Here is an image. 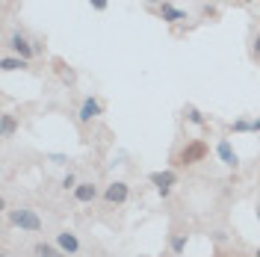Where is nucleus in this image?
Returning <instances> with one entry per match:
<instances>
[{
  "label": "nucleus",
  "mask_w": 260,
  "mask_h": 257,
  "mask_svg": "<svg viewBox=\"0 0 260 257\" xmlns=\"http://www.w3.org/2000/svg\"><path fill=\"white\" fill-rule=\"evenodd\" d=\"M145 3H166V0H145Z\"/></svg>",
  "instance_id": "24"
},
{
  "label": "nucleus",
  "mask_w": 260,
  "mask_h": 257,
  "mask_svg": "<svg viewBox=\"0 0 260 257\" xmlns=\"http://www.w3.org/2000/svg\"><path fill=\"white\" fill-rule=\"evenodd\" d=\"M216 154H219V160L225 163L228 169H234V172L240 169V154L234 151L231 139H219V142H216Z\"/></svg>",
  "instance_id": "8"
},
{
  "label": "nucleus",
  "mask_w": 260,
  "mask_h": 257,
  "mask_svg": "<svg viewBox=\"0 0 260 257\" xmlns=\"http://www.w3.org/2000/svg\"><path fill=\"white\" fill-rule=\"evenodd\" d=\"M207 154H210V145L204 142V139H189V142L172 157V166H175V169H189L195 163H201Z\"/></svg>",
  "instance_id": "1"
},
{
  "label": "nucleus",
  "mask_w": 260,
  "mask_h": 257,
  "mask_svg": "<svg viewBox=\"0 0 260 257\" xmlns=\"http://www.w3.org/2000/svg\"><path fill=\"white\" fill-rule=\"evenodd\" d=\"M98 115H104V104L98 101V98H83L80 104V113H77V118H80V124H92Z\"/></svg>",
  "instance_id": "7"
},
{
  "label": "nucleus",
  "mask_w": 260,
  "mask_h": 257,
  "mask_svg": "<svg viewBox=\"0 0 260 257\" xmlns=\"http://www.w3.org/2000/svg\"><path fill=\"white\" fill-rule=\"evenodd\" d=\"M231 133H251V121L248 118H237V121H231Z\"/></svg>",
  "instance_id": "17"
},
{
  "label": "nucleus",
  "mask_w": 260,
  "mask_h": 257,
  "mask_svg": "<svg viewBox=\"0 0 260 257\" xmlns=\"http://www.w3.org/2000/svg\"><path fill=\"white\" fill-rule=\"evenodd\" d=\"M6 48H9V53H15V56L27 59V62H30L32 56L39 53V50H36V42H30L24 33H12V36L6 39Z\"/></svg>",
  "instance_id": "3"
},
{
  "label": "nucleus",
  "mask_w": 260,
  "mask_h": 257,
  "mask_svg": "<svg viewBox=\"0 0 260 257\" xmlns=\"http://www.w3.org/2000/svg\"><path fill=\"white\" fill-rule=\"evenodd\" d=\"M183 113H186V121H189V124H195V127H204V124H207L204 113H201L198 107H192V104H186V110H183Z\"/></svg>",
  "instance_id": "14"
},
{
  "label": "nucleus",
  "mask_w": 260,
  "mask_h": 257,
  "mask_svg": "<svg viewBox=\"0 0 260 257\" xmlns=\"http://www.w3.org/2000/svg\"><path fill=\"white\" fill-rule=\"evenodd\" d=\"M127 198H130V186L124 180H113L104 189V204L107 207H121V204H127Z\"/></svg>",
  "instance_id": "5"
},
{
  "label": "nucleus",
  "mask_w": 260,
  "mask_h": 257,
  "mask_svg": "<svg viewBox=\"0 0 260 257\" xmlns=\"http://www.w3.org/2000/svg\"><path fill=\"white\" fill-rule=\"evenodd\" d=\"M251 56L260 62V33H254V39H251Z\"/></svg>",
  "instance_id": "19"
},
{
  "label": "nucleus",
  "mask_w": 260,
  "mask_h": 257,
  "mask_svg": "<svg viewBox=\"0 0 260 257\" xmlns=\"http://www.w3.org/2000/svg\"><path fill=\"white\" fill-rule=\"evenodd\" d=\"M18 130V118L12 113H3V118H0V133H3V139H12Z\"/></svg>",
  "instance_id": "12"
},
{
  "label": "nucleus",
  "mask_w": 260,
  "mask_h": 257,
  "mask_svg": "<svg viewBox=\"0 0 260 257\" xmlns=\"http://www.w3.org/2000/svg\"><path fill=\"white\" fill-rule=\"evenodd\" d=\"M53 245H56L62 254H68V257H74L77 251H80V240H77V234L68 231V228H62V231L53 237Z\"/></svg>",
  "instance_id": "6"
},
{
  "label": "nucleus",
  "mask_w": 260,
  "mask_h": 257,
  "mask_svg": "<svg viewBox=\"0 0 260 257\" xmlns=\"http://www.w3.org/2000/svg\"><path fill=\"white\" fill-rule=\"evenodd\" d=\"M243 3H251V0H243Z\"/></svg>",
  "instance_id": "27"
},
{
  "label": "nucleus",
  "mask_w": 260,
  "mask_h": 257,
  "mask_svg": "<svg viewBox=\"0 0 260 257\" xmlns=\"http://www.w3.org/2000/svg\"><path fill=\"white\" fill-rule=\"evenodd\" d=\"M251 257H260V248H254V254H251Z\"/></svg>",
  "instance_id": "25"
},
{
  "label": "nucleus",
  "mask_w": 260,
  "mask_h": 257,
  "mask_svg": "<svg viewBox=\"0 0 260 257\" xmlns=\"http://www.w3.org/2000/svg\"><path fill=\"white\" fill-rule=\"evenodd\" d=\"M148 180L157 186V195H160V198H169V195H172V189L178 186V172H175V169H166V172H151V175H148Z\"/></svg>",
  "instance_id": "4"
},
{
  "label": "nucleus",
  "mask_w": 260,
  "mask_h": 257,
  "mask_svg": "<svg viewBox=\"0 0 260 257\" xmlns=\"http://www.w3.org/2000/svg\"><path fill=\"white\" fill-rule=\"evenodd\" d=\"M228 257H240V254H228Z\"/></svg>",
  "instance_id": "26"
},
{
  "label": "nucleus",
  "mask_w": 260,
  "mask_h": 257,
  "mask_svg": "<svg viewBox=\"0 0 260 257\" xmlns=\"http://www.w3.org/2000/svg\"><path fill=\"white\" fill-rule=\"evenodd\" d=\"M89 6H92L95 12H107V6H110V0H89Z\"/></svg>",
  "instance_id": "20"
},
{
  "label": "nucleus",
  "mask_w": 260,
  "mask_h": 257,
  "mask_svg": "<svg viewBox=\"0 0 260 257\" xmlns=\"http://www.w3.org/2000/svg\"><path fill=\"white\" fill-rule=\"evenodd\" d=\"M59 186H62L65 192H68V189H71V192H74V189H77V186H80V180H77V175H71V172H68V175H65L62 180H59Z\"/></svg>",
  "instance_id": "18"
},
{
  "label": "nucleus",
  "mask_w": 260,
  "mask_h": 257,
  "mask_svg": "<svg viewBox=\"0 0 260 257\" xmlns=\"http://www.w3.org/2000/svg\"><path fill=\"white\" fill-rule=\"evenodd\" d=\"M251 133H260V115L257 118H251Z\"/></svg>",
  "instance_id": "22"
},
{
  "label": "nucleus",
  "mask_w": 260,
  "mask_h": 257,
  "mask_svg": "<svg viewBox=\"0 0 260 257\" xmlns=\"http://www.w3.org/2000/svg\"><path fill=\"white\" fill-rule=\"evenodd\" d=\"M186 245H189V234H175V237H172V254L180 257L186 251Z\"/></svg>",
  "instance_id": "15"
},
{
  "label": "nucleus",
  "mask_w": 260,
  "mask_h": 257,
  "mask_svg": "<svg viewBox=\"0 0 260 257\" xmlns=\"http://www.w3.org/2000/svg\"><path fill=\"white\" fill-rule=\"evenodd\" d=\"M201 15H204V18H216L219 12H216V6H213V3H207V6L201 9Z\"/></svg>",
  "instance_id": "21"
},
{
  "label": "nucleus",
  "mask_w": 260,
  "mask_h": 257,
  "mask_svg": "<svg viewBox=\"0 0 260 257\" xmlns=\"http://www.w3.org/2000/svg\"><path fill=\"white\" fill-rule=\"evenodd\" d=\"M9 225H15L21 228L24 234H42V219H39V213L30 207H15V210H9Z\"/></svg>",
  "instance_id": "2"
},
{
  "label": "nucleus",
  "mask_w": 260,
  "mask_h": 257,
  "mask_svg": "<svg viewBox=\"0 0 260 257\" xmlns=\"http://www.w3.org/2000/svg\"><path fill=\"white\" fill-rule=\"evenodd\" d=\"M32 254H36V257H68V254H62L56 245H50V242H36Z\"/></svg>",
  "instance_id": "13"
},
{
  "label": "nucleus",
  "mask_w": 260,
  "mask_h": 257,
  "mask_svg": "<svg viewBox=\"0 0 260 257\" xmlns=\"http://www.w3.org/2000/svg\"><path fill=\"white\" fill-rule=\"evenodd\" d=\"M210 3H216V0H210Z\"/></svg>",
  "instance_id": "28"
},
{
  "label": "nucleus",
  "mask_w": 260,
  "mask_h": 257,
  "mask_svg": "<svg viewBox=\"0 0 260 257\" xmlns=\"http://www.w3.org/2000/svg\"><path fill=\"white\" fill-rule=\"evenodd\" d=\"M53 65H56V74H59V80H62V83H74V71H71V68H68L62 59H56Z\"/></svg>",
  "instance_id": "16"
},
{
  "label": "nucleus",
  "mask_w": 260,
  "mask_h": 257,
  "mask_svg": "<svg viewBox=\"0 0 260 257\" xmlns=\"http://www.w3.org/2000/svg\"><path fill=\"white\" fill-rule=\"evenodd\" d=\"M98 195H101L98 183H92V180H83L80 186L74 189V201H77V204H92Z\"/></svg>",
  "instance_id": "9"
},
{
  "label": "nucleus",
  "mask_w": 260,
  "mask_h": 257,
  "mask_svg": "<svg viewBox=\"0 0 260 257\" xmlns=\"http://www.w3.org/2000/svg\"><path fill=\"white\" fill-rule=\"evenodd\" d=\"M0 68H3V71H24V68H30V62L21 59V56H15V53H6V56L0 59Z\"/></svg>",
  "instance_id": "11"
},
{
  "label": "nucleus",
  "mask_w": 260,
  "mask_h": 257,
  "mask_svg": "<svg viewBox=\"0 0 260 257\" xmlns=\"http://www.w3.org/2000/svg\"><path fill=\"white\" fill-rule=\"evenodd\" d=\"M3 257H9V254H3Z\"/></svg>",
  "instance_id": "29"
},
{
  "label": "nucleus",
  "mask_w": 260,
  "mask_h": 257,
  "mask_svg": "<svg viewBox=\"0 0 260 257\" xmlns=\"http://www.w3.org/2000/svg\"><path fill=\"white\" fill-rule=\"evenodd\" d=\"M160 18L166 24H180V21H189V15L178 9V6H172V3H160Z\"/></svg>",
  "instance_id": "10"
},
{
  "label": "nucleus",
  "mask_w": 260,
  "mask_h": 257,
  "mask_svg": "<svg viewBox=\"0 0 260 257\" xmlns=\"http://www.w3.org/2000/svg\"><path fill=\"white\" fill-rule=\"evenodd\" d=\"M254 216H257V222H260V204H257V207H254Z\"/></svg>",
  "instance_id": "23"
}]
</instances>
